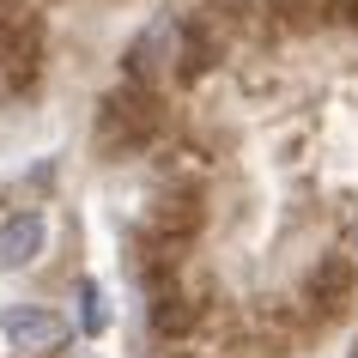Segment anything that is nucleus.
<instances>
[{"label":"nucleus","instance_id":"obj_4","mask_svg":"<svg viewBox=\"0 0 358 358\" xmlns=\"http://www.w3.org/2000/svg\"><path fill=\"white\" fill-rule=\"evenodd\" d=\"M352 255H358V225H352Z\"/></svg>","mask_w":358,"mask_h":358},{"label":"nucleus","instance_id":"obj_3","mask_svg":"<svg viewBox=\"0 0 358 358\" xmlns=\"http://www.w3.org/2000/svg\"><path fill=\"white\" fill-rule=\"evenodd\" d=\"M79 328H85V334H103V328H110V298H103L92 280L79 285Z\"/></svg>","mask_w":358,"mask_h":358},{"label":"nucleus","instance_id":"obj_1","mask_svg":"<svg viewBox=\"0 0 358 358\" xmlns=\"http://www.w3.org/2000/svg\"><path fill=\"white\" fill-rule=\"evenodd\" d=\"M0 334H6L13 352H55V346H67V316L49 310V303H6Z\"/></svg>","mask_w":358,"mask_h":358},{"label":"nucleus","instance_id":"obj_2","mask_svg":"<svg viewBox=\"0 0 358 358\" xmlns=\"http://www.w3.org/2000/svg\"><path fill=\"white\" fill-rule=\"evenodd\" d=\"M43 237H49L43 213H13V219L0 225V267H6V273L31 267V262L43 255Z\"/></svg>","mask_w":358,"mask_h":358}]
</instances>
